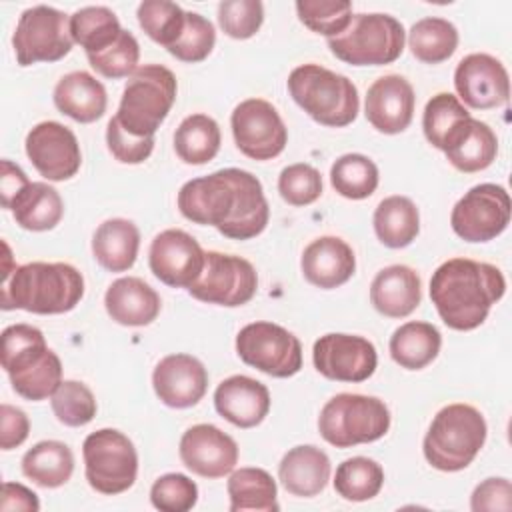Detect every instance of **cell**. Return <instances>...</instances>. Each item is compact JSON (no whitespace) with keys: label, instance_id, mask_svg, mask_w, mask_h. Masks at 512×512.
Listing matches in <instances>:
<instances>
[{"label":"cell","instance_id":"6","mask_svg":"<svg viewBox=\"0 0 512 512\" xmlns=\"http://www.w3.org/2000/svg\"><path fill=\"white\" fill-rule=\"evenodd\" d=\"M176 76L162 64H144L128 78L116 120L138 138H152L176 100Z\"/></svg>","mask_w":512,"mask_h":512},{"label":"cell","instance_id":"30","mask_svg":"<svg viewBox=\"0 0 512 512\" xmlns=\"http://www.w3.org/2000/svg\"><path fill=\"white\" fill-rule=\"evenodd\" d=\"M470 120L472 116L458 100V96L450 92H438L426 102L424 108V136L434 148L446 152L462 138Z\"/></svg>","mask_w":512,"mask_h":512},{"label":"cell","instance_id":"14","mask_svg":"<svg viewBox=\"0 0 512 512\" xmlns=\"http://www.w3.org/2000/svg\"><path fill=\"white\" fill-rule=\"evenodd\" d=\"M230 126L238 150L252 160H272L286 148V124L268 100L240 102L230 116Z\"/></svg>","mask_w":512,"mask_h":512},{"label":"cell","instance_id":"53","mask_svg":"<svg viewBox=\"0 0 512 512\" xmlns=\"http://www.w3.org/2000/svg\"><path fill=\"white\" fill-rule=\"evenodd\" d=\"M0 508L4 512L8 510H24V512H38L40 510V502H38V496L18 484V482H4L2 484V502H0Z\"/></svg>","mask_w":512,"mask_h":512},{"label":"cell","instance_id":"19","mask_svg":"<svg viewBox=\"0 0 512 512\" xmlns=\"http://www.w3.org/2000/svg\"><path fill=\"white\" fill-rule=\"evenodd\" d=\"M180 460L202 478H222L238 464V444L214 424H194L180 438Z\"/></svg>","mask_w":512,"mask_h":512},{"label":"cell","instance_id":"48","mask_svg":"<svg viewBox=\"0 0 512 512\" xmlns=\"http://www.w3.org/2000/svg\"><path fill=\"white\" fill-rule=\"evenodd\" d=\"M278 192L290 206H308L322 196V176L310 164H290L278 176Z\"/></svg>","mask_w":512,"mask_h":512},{"label":"cell","instance_id":"8","mask_svg":"<svg viewBox=\"0 0 512 512\" xmlns=\"http://www.w3.org/2000/svg\"><path fill=\"white\" fill-rule=\"evenodd\" d=\"M406 42L402 22L390 14H352L338 36L328 38L330 52L352 66H382L400 58Z\"/></svg>","mask_w":512,"mask_h":512},{"label":"cell","instance_id":"26","mask_svg":"<svg viewBox=\"0 0 512 512\" xmlns=\"http://www.w3.org/2000/svg\"><path fill=\"white\" fill-rule=\"evenodd\" d=\"M330 458L324 450L312 444H300L290 448L280 464L278 478L286 492L300 498H312L320 494L330 480Z\"/></svg>","mask_w":512,"mask_h":512},{"label":"cell","instance_id":"16","mask_svg":"<svg viewBox=\"0 0 512 512\" xmlns=\"http://www.w3.org/2000/svg\"><path fill=\"white\" fill-rule=\"evenodd\" d=\"M24 144L32 166L46 180L62 182L76 176L80 170V144L74 132L56 120L36 124L28 132Z\"/></svg>","mask_w":512,"mask_h":512},{"label":"cell","instance_id":"34","mask_svg":"<svg viewBox=\"0 0 512 512\" xmlns=\"http://www.w3.org/2000/svg\"><path fill=\"white\" fill-rule=\"evenodd\" d=\"M22 472L42 488H58L74 472V454L60 440H42L22 456Z\"/></svg>","mask_w":512,"mask_h":512},{"label":"cell","instance_id":"13","mask_svg":"<svg viewBox=\"0 0 512 512\" xmlns=\"http://www.w3.org/2000/svg\"><path fill=\"white\" fill-rule=\"evenodd\" d=\"M510 196L500 184L472 186L452 208L450 224L466 242H488L500 236L510 222Z\"/></svg>","mask_w":512,"mask_h":512},{"label":"cell","instance_id":"46","mask_svg":"<svg viewBox=\"0 0 512 512\" xmlns=\"http://www.w3.org/2000/svg\"><path fill=\"white\" fill-rule=\"evenodd\" d=\"M216 44L214 24L198 12H186V24L180 38L168 48V52L182 62H202L210 56Z\"/></svg>","mask_w":512,"mask_h":512},{"label":"cell","instance_id":"1","mask_svg":"<svg viewBox=\"0 0 512 512\" xmlns=\"http://www.w3.org/2000/svg\"><path fill=\"white\" fill-rule=\"evenodd\" d=\"M178 210L190 222L214 226L232 240H250L262 234L270 218L262 182L240 168H224L188 180L178 192Z\"/></svg>","mask_w":512,"mask_h":512},{"label":"cell","instance_id":"38","mask_svg":"<svg viewBox=\"0 0 512 512\" xmlns=\"http://www.w3.org/2000/svg\"><path fill=\"white\" fill-rule=\"evenodd\" d=\"M444 154L456 170L466 174L480 172L496 160L498 138L486 122L472 118L462 138Z\"/></svg>","mask_w":512,"mask_h":512},{"label":"cell","instance_id":"7","mask_svg":"<svg viewBox=\"0 0 512 512\" xmlns=\"http://www.w3.org/2000/svg\"><path fill=\"white\" fill-rule=\"evenodd\" d=\"M390 428V410L376 396L342 392L332 396L320 410L318 432L336 446L350 448L380 440Z\"/></svg>","mask_w":512,"mask_h":512},{"label":"cell","instance_id":"41","mask_svg":"<svg viewBox=\"0 0 512 512\" xmlns=\"http://www.w3.org/2000/svg\"><path fill=\"white\" fill-rule=\"evenodd\" d=\"M378 166L364 154H344L330 168L332 188L348 200H364L378 188Z\"/></svg>","mask_w":512,"mask_h":512},{"label":"cell","instance_id":"21","mask_svg":"<svg viewBox=\"0 0 512 512\" xmlns=\"http://www.w3.org/2000/svg\"><path fill=\"white\" fill-rule=\"evenodd\" d=\"M414 88L400 74H386L374 80L366 92V120L382 134L404 132L414 116Z\"/></svg>","mask_w":512,"mask_h":512},{"label":"cell","instance_id":"4","mask_svg":"<svg viewBox=\"0 0 512 512\" xmlns=\"http://www.w3.org/2000/svg\"><path fill=\"white\" fill-rule=\"evenodd\" d=\"M488 426L470 404H448L434 416L424 436V458L442 472H458L472 464L486 442Z\"/></svg>","mask_w":512,"mask_h":512},{"label":"cell","instance_id":"9","mask_svg":"<svg viewBox=\"0 0 512 512\" xmlns=\"http://www.w3.org/2000/svg\"><path fill=\"white\" fill-rule=\"evenodd\" d=\"M84 474L100 494H122L138 476V452L132 440L114 428H102L86 436L82 444Z\"/></svg>","mask_w":512,"mask_h":512},{"label":"cell","instance_id":"25","mask_svg":"<svg viewBox=\"0 0 512 512\" xmlns=\"http://www.w3.org/2000/svg\"><path fill=\"white\" fill-rule=\"evenodd\" d=\"M104 306L108 316L122 326H148L158 318L162 302L148 282L124 276L108 286Z\"/></svg>","mask_w":512,"mask_h":512},{"label":"cell","instance_id":"24","mask_svg":"<svg viewBox=\"0 0 512 512\" xmlns=\"http://www.w3.org/2000/svg\"><path fill=\"white\" fill-rule=\"evenodd\" d=\"M422 300V282L416 270L404 264L382 268L370 284V302L382 316L404 318Z\"/></svg>","mask_w":512,"mask_h":512},{"label":"cell","instance_id":"51","mask_svg":"<svg viewBox=\"0 0 512 512\" xmlns=\"http://www.w3.org/2000/svg\"><path fill=\"white\" fill-rule=\"evenodd\" d=\"M470 508L474 512H508L512 510V484L508 478H486L472 496Z\"/></svg>","mask_w":512,"mask_h":512},{"label":"cell","instance_id":"12","mask_svg":"<svg viewBox=\"0 0 512 512\" xmlns=\"http://www.w3.org/2000/svg\"><path fill=\"white\" fill-rule=\"evenodd\" d=\"M256 288L258 274L246 258L210 250L204 256V268L198 280L188 292L200 302L234 308L250 302Z\"/></svg>","mask_w":512,"mask_h":512},{"label":"cell","instance_id":"33","mask_svg":"<svg viewBox=\"0 0 512 512\" xmlns=\"http://www.w3.org/2000/svg\"><path fill=\"white\" fill-rule=\"evenodd\" d=\"M374 232L388 248H406L420 232V214L408 196H388L374 210Z\"/></svg>","mask_w":512,"mask_h":512},{"label":"cell","instance_id":"5","mask_svg":"<svg viewBox=\"0 0 512 512\" xmlns=\"http://www.w3.org/2000/svg\"><path fill=\"white\" fill-rule=\"evenodd\" d=\"M292 100L318 124L342 128L356 120L360 98L354 82L320 64H302L288 76Z\"/></svg>","mask_w":512,"mask_h":512},{"label":"cell","instance_id":"44","mask_svg":"<svg viewBox=\"0 0 512 512\" xmlns=\"http://www.w3.org/2000/svg\"><path fill=\"white\" fill-rule=\"evenodd\" d=\"M300 22L326 38L338 36L352 20V4L344 0H298Z\"/></svg>","mask_w":512,"mask_h":512},{"label":"cell","instance_id":"32","mask_svg":"<svg viewBox=\"0 0 512 512\" xmlns=\"http://www.w3.org/2000/svg\"><path fill=\"white\" fill-rule=\"evenodd\" d=\"M440 330L430 322L412 320L394 330L390 336V356L406 370L426 368L440 352Z\"/></svg>","mask_w":512,"mask_h":512},{"label":"cell","instance_id":"10","mask_svg":"<svg viewBox=\"0 0 512 512\" xmlns=\"http://www.w3.org/2000/svg\"><path fill=\"white\" fill-rule=\"evenodd\" d=\"M70 18L52 6L26 8L16 24L12 46L20 66L56 62L72 50Z\"/></svg>","mask_w":512,"mask_h":512},{"label":"cell","instance_id":"37","mask_svg":"<svg viewBox=\"0 0 512 512\" xmlns=\"http://www.w3.org/2000/svg\"><path fill=\"white\" fill-rule=\"evenodd\" d=\"M408 48L420 62L440 64L456 52L458 30L446 18H422L408 32Z\"/></svg>","mask_w":512,"mask_h":512},{"label":"cell","instance_id":"3","mask_svg":"<svg viewBox=\"0 0 512 512\" xmlns=\"http://www.w3.org/2000/svg\"><path fill=\"white\" fill-rule=\"evenodd\" d=\"M84 296L82 274L66 262H28L2 278V310L64 314Z\"/></svg>","mask_w":512,"mask_h":512},{"label":"cell","instance_id":"15","mask_svg":"<svg viewBox=\"0 0 512 512\" xmlns=\"http://www.w3.org/2000/svg\"><path fill=\"white\" fill-rule=\"evenodd\" d=\"M314 368L328 380L336 382H364L378 364L374 344L356 334H324L312 348Z\"/></svg>","mask_w":512,"mask_h":512},{"label":"cell","instance_id":"18","mask_svg":"<svg viewBox=\"0 0 512 512\" xmlns=\"http://www.w3.org/2000/svg\"><path fill=\"white\" fill-rule=\"evenodd\" d=\"M454 88L466 106L476 110L498 108L508 102L510 80L504 64L482 52L464 56L454 70Z\"/></svg>","mask_w":512,"mask_h":512},{"label":"cell","instance_id":"23","mask_svg":"<svg viewBox=\"0 0 512 512\" xmlns=\"http://www.w3.org/2000/svg\"><path fill=\"white\" fill-rule=\"evenodd\" d=\"M304 278L322 290L346 284L356 270V256L348 242L338 236H320L312 240L300 258Z\"/></svg>","mask_w":512,"mask_h":512},{"label":"cell","instance_id":"54","mask_svg":"<svg viewBox=\"0 0 512 512\" xmlns=\"http://www.w3.org/2000/svg\"><path fill=\"white\" fill-rule=\"evenodd\" d=\"M2 166V176H0V196H2V206L8 210L10 202L22 192V188L26 184H30L28 176L24 174V170L10 162V160H2L0 162Z\"/></svg>","mask_w":512,"mask_h":512},{"label":"cell","instance_id":"42","mask_svg":"<svg viewBox=\"0 0 512 512\" xmlns=\"http://www.w3.org/2000/svg\"><path fill=\"white\" fill-rule=\"evenodd\" d=\"M136 16L148 38L162 44L166 50L180 38L186 24V12L168 0H144Z\"/></svg>","mask_w":512,"mask_h":512},{"label":"cell","instance_id":"36","mask_svg":"<svg viewBox=\"0 0 512 512\" xmlns=\"http://www.w3.org/2000/svg\"><path fill=\"white\" fill-rule=\"evenodd\" d=\"M220 126L208 114L186 116L174 132V150L186 164H206L220 150Z\"/></svg>","mask_w":512,"mask_h":512},{"label":"cell","instance_id":"47","mask_svg":"<svg viewBox=\"0 0 512 512\" xmlns=\"http://www.w3.org/2000/svg\"><path fill=\"white\" fill-rule=\"evenodd\" d=\"M150 502L160 512H188L198 502V486L186 474L170 472L152 484Z\"/></svg>","mask_w":512,"mask_h":512},{"label":"cell","instance_id":"49","mask_svg":"<svg viewBox=\"0 0 512 512\" xmlns=\"http://www.w3.org/2000/svg\"><path fill=\"white\" fill-rule=\"evenodd\" d=\"M262 22L264 6L260 0H224L218 4V24L230 38H252Z\"/></svg>","mask_w":512,"mask_h":512},{"label":"cell","instance_id":"17","mask_svg":"<svg viewBox=\"0 0 512 512\" xmlns=\"http://www.w3.org/2000/svg\"><path fill=\"white\" fill-rule=\"evenodd\" d=\"M206 252L194 236L184 230L168 228L154 236L148 250L152 274L172 288H190L202 268Z\"/></svg>","mask_w":512,"mask_h":512},{"label":"cell","instance_id":"43","mask_svg":"<svg viewBox=\"0 0 512 512\" xmlns=\"http://www.w3.org/2000/svg\"><path fill=\"white\" fill-rule=\"evenodd\" d=\"M52 412L64 426H84L96 416V398L92 390L78 380H62L52 394Z\"/></svg>","mask_w":512,"mask_h":512},{"label":"cell","instance_id":"40","mask_svg":"<svg viewBox=\"0 0 512 512\" xmlns=\"http://www.w3.org/2000/svg\"><path fill=\"white\" fill-rule=\"evenodd\" d=\"M384 484L382 466L366 456L346 458L338 464L334 490L348 502H366L378 496Z\"/></svg>","mask_w":512,"mask_h":512},{"label":"cell","instance_id":"35","mask_svg":"<svg viewBox=\"0 0 512 512\" xmlns=\"http://www.w3.org/2000/svg\"><path fill=\"white\" fill-rule=\"evenodd\" d=\"M230 512H276L278 506V488L274 478L262 468H238L232 470L228 484Z\"/></svg>","mask_w":512,"mask_h":512},{"label":"cell","instance_id":"31","mask_svg":"<svg viewBox=\"0 0 512 512\" xmlns=\"http://www.w3.org/2000/svg\"><path fill=\"white\" fill-rule=\"evenodd\" d=\"M14 220L20 228L32 232L52 230L64 216V202L56 188L46 182H30L10 202Z\"/></svg>","mask_w":512,"mask_h":512},{"label":"cell","instance_id":"52","mask_svg":"<svg viewBox=\"0 0 512 512\" xmlns=\"http://www.w3.org/2000/svg\"><path fill=\"white\" fill-rule=\"evenodd\" d=\"M30 432V420L24 414V410L2 404L0 406V448L12 450L20 446Z\"/></svg>","mask_w":512,"mask_h":512},{"label":"cell","instance_id":"2","mask_svg":"<svg viewBox=\"0 0 512 512\" xmlns=\"http://www.w3.org/2000/svg\"><path fill=\"white\" fill-rule=\"evenodd\" d=\"M506 280L498 266L470 258L442 262L430 278V300L452 330L478 328L504 296Z\"/></svg>","mask_w":512,"mask_h":512},{"label":"cell","instance_id":"27","mask_svg":"<svg viewBox=\"0 0 512 512\" xmlns=\"http://www.w3.org/2000/svg\"><path fill=\"white\" fill-rule=\"evenodd\" d=\"M52 98L62 114L80 124H90L102 118L108 104L104 84L84 70L64 74L54 86Z\"/></svg>","mask_w":512,"mask_h":512},{"label":"cell","instance_id":"29","mask_svg":"<svg viewBox=\"0 0 512 512\" xmlns=\"http://www.w3.org/2000/svg\"><path fill=\"white\" fill-rule=\"evenodd\" d=\"M44 334L30 324H12L0 336V362L10 380H16L50 358Z\"/></svg>","mask_w":512,"mask_h":512},{"label":"cell","instance_id":"45","mask_svg":"<svg viewBox=\"0 0 512 512\" xmlns=\"http://www.w3.org/2000/svg\"><path fill=\"white\" fill-rule=\"evenodd\" d=\"M90 66L106 76V78H126L132 76L138 68L140 60V46L134 34L128 30H122L120 36L104 50L96 54H86Z\"/></svg>","mask_w":512,"mask_h":512},{"label":"cell","instance_id":"22","mask_svg":"<svg viewBox=\"0 0 512 512\" xmlns=\"http://www.w3.org/2000/svg\"><path fill=\"white\" fill-rule=\"evenodd\" d=\"M214 406L230 424L238 428H254L270 412V392L258 380L234 374L216 386Z\"/></svg>","mask_w":512,"mask_h":512},{"label":"cell","instance_id":"20","mask_svg":"<svg viewBox=\"0 0 512 512\" xmlns=\"http://www.w3.org/2000/svg\"><path fill=\"white\" fill-rule=\"evenodd\" d=\"M152 386L162 404L170 408H190L204 398L208 372L204 364L190 354H168L156 364Z\"/></svg>","mask_w":512,"mask_h":512},{"label":"cell","instance_id":"28","mask_svg":"<svg viewBox=\"0 0 512 512\" xmlns=\"http://www.w3.org/2000/svg\"><path fill=\"white\" fill-rule=\"evenodd\" d=\"M140 248V230L132 220H104L92 236V254L96 262L110 272H126L134 266Z\"/></svg>","mask_w":512,"mask_h":512},{"label":"cell","instance_id":"39","mask_svg":"<svg viewBox=\"0 0 512 512\" xmlns=\"http://www.w3.org/2000/svg\"><path fill=\"white\" fill-rule=\"evenodd\" d=\"M122 32L116 14L106 6H86L70 16V34L86 54L108 48Z\"/></svg>","mask_w":512,"mask_h":512},{"label":"cell","instance_id":"50","mask_svg":"<svg viewBox=\"0 0 512 512\" xmlns=\"http://www.w3.org/2000/svg\"><path fill=\"white\" fill-rule=\"evenodd\" d=\"M106 144L110 154L122 164H140L144 162L154 150V136L152 138H138L128 134L116 116L110 118L106 126Z\"/></svg>","mask_w":512,"mask_h":512},{"label":"cell","instance_id":"11","mask_svg":"<svg viewBox=\"0 0 512 512\" xmlns=\"http://www.w3.org/2000/svg\"><path fill=\"white\" fill-rule=\"evenodd\" d=\"M236 352L244 364L274 378H290L302 368L300 340L272 322L246 324L236 336Z\"/></svg>","mask_w":512,"mask_h":512}]
</instances>
